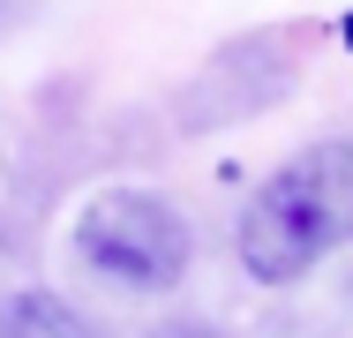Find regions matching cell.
<instances>
[{
	"label": "cell",
	"instance_id": "cell-4",
	"mask_svg": "<svg viewBox=\"0 0 353 338\" xmlns=\"http://www.w3.org/2000/svg\"><path fill=\"white\" fill-rule=\"evenodd\" d=\"M165 338H218V331H211V324H173Z\"/></svg>",
	"mask_w": 353,
	"mask_h": 338
},
{
	"label": "cell",
	"instance_id": "cell-1",
	"mask_svg": "<svg viewBox=\"0 0 353 338\" xmlns=\"http://www.w3.org/2000/svg\"><path fill=\"white\" fill-rule=\"evenodd\" d=\"M353 241V143L331 135L279 166L241 210V270L256 286H293Z\"/></svg>",
	"mask_w": 353,
	"mask_h": 338
},
{
	"label": "cell",
	"instance_id": "cell-2",
	"mask_svg": "<svg viewBox=\"0 0 353 338\" xmlns=\"http://www.w3.org/2000/svg\"><path fill=\"white\" fill-rule=\"evenodd\" d=\"M75 256L90 278L121 286V293H173L188 278V218L150 188H98L75 210Z\"/></svg>",
	"mask_w": 353,
	"mask_h": 338
},
{
	"label": "cell",
	"instance_id": "cell-5",
	"mask_svg": "<svg viewBox=\"0 0 353 338\" xmlns=\"http://www.w3.org/2000/svg\"><path fill=\"white\" fill-rule=\"evenodd\" d=\"M0 8H8V0H0Z\"/></svg>",
	"mask_w": 353,
	"mask_h": 338
},
{
	"label": "cell",
	"instance_id": "cell-3",
	"mask_svg": "<svg viewBox=\"0 0 353 338\" xmlns=\"http://www.w3.org/2000/svg\"><path fill=\"white\" fill-rule=\"evenodd\" d=\"M0 338H98L83 324V308H68L61 293L30 286V293H8L0 301Z\"/></svg>",
	"mask_w": 353,
	"mask_h": 338
}]
</instances>
